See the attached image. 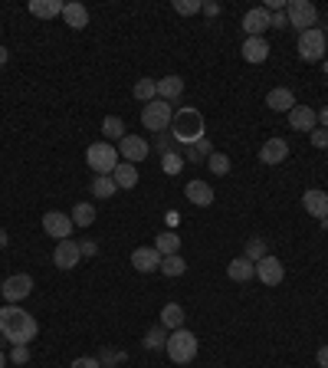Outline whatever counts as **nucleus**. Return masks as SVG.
Returning <instances> with one entry per match:
<instances>
[{
  "instance_id": "nucleus-1",
  "label": "nucleus",
  "mask_w": 328,
  "mask_h": 368,
  "mask_svg": "<svg viewBox=\"0 0 328 368\" xmlns=\"http://www.w3.org/2000/svg\"><path fill=\"white\" fill-rule=\"evenodd\" d=\"M39 332V322L26 309H20V306H0V335L7 339V342L13 345H30L33 339H37Z\"/></svg>"
},
{
  "instance_id": "nucleus-2",
  "label": "nucleus",
  "mask_w": 328,
  "mask_h": 368,
  "mask_svg": "<svg viewBox=\"0 0 328 368\" xmlns=\"http://www.w3.org/2000/svg\"><path fill=\"white\" fill-rule=\"evenodd\" d=\"M171 132H174V141H181V145H197L203 139V115L194 105L177 109L171 119Z\"/></svg>"
},
{
  "instance_id": "nucleus-3",
  "label": "nucleus",
  "mask_w": 328,
  "mask_h": 368,
  "mask_svg": "<svg viewBox=\"0 0 328 368\" xmlns=\"http://www.w3.org/2000/svg\"><path fill=\"white\" fill-rule=\"evenodd\" d=\"M164 349H167V358H171L174 365H190V362L197 358V335L190 329H174L167 335Z\"/></svg>"
},
{
  "instance_id": "nucleus-4",
  "label": "nucleus",
  "mask_w": 328,
  "mask_h": 368,
  "mask_svg": "<svg viewBox=\"0 0 328 368\" xmlns=\"http://www.w3.org/2000/svg\"><path fill=\"white\" fill-rule=\"evenodd\" d=\"M86 165L95 171V175H112L118 168V148L112 141H95L86 148Z\"/></svg>"
},
{
  "instance_id": "nucleus-5",
  "label": "nucleus",
  "mask_w": 328,
  "mask_h": 368,
  "mask_svg": "<svg viewBox=\"0 0 328 368\" xmlns=\"http://www.w3.org/2000/svg\"><path fill=\"white\" fill-rule=\"evenodd\" d=\"M325 50H328L325 30L312 26V30L299 33V56H302L305 63H322V60H325Z\"/></svg>"
},
{
  "instance_id": "nucleus-6",
  "label": "nucleus",
  "mask_w": 328,
  "mask_h": 368,
  "mask_svg": "<svg viewBox=\"0 0 328 368\" xmlns=\"http://www.w3.org/2000/svg\"><path fill=\"white\" fill-rule=\"evenodd\" d=\"M171 119H174V109L164 99H154L141 109V125L148 132H158V135H164V128H171Z\"/></svg>"
},
{
  "instance_id": "nucleus-7",
  "label": "nucleus",
  "mask_w": 328,
  "mask_h": 368,
  "mask_svg": "<svg viewBox=\"0 0 328 368\" xmlns=\"http://www.w3.org/2000/svg\"><path fill=\"white\" fill-rule=\"evenodd\" d=\"M286 17H289V26H295L299 33H305V30H312L318 24L316 3H309V0H286Z\"/></svg>"
},
{
  "instance_id": "nucleus-8",
  "label": "nucleus",
  "mask_w": 328,
  "mask_h": 368,
  "mask_svg": "<svg viewBox=\"0 0 328 368\" xmlns=\"http://www.w3.org/2000/svg\"><path fill=\"white\" fill-rule=\"evenodd\" d=\"M0 292H3V299L7 303H24L26 296L33 292V277L30 273H13V277L3 279V286H0Z\"/></svg>"
},
{
  "instance_id": "nucleus-9",
  "label": "nucleus",
  "mask_w": 328,
  "mask_h": 368,
  "mask_svg": "<svg viewBox=\"0 0 328 368\" xmlns=\"http://www.w3.org/2000/svg\"><path fill=\"white\" fill-rule=\"evenodd\" d=\"M73 217L63 214V211H46L43 214V230H46V237H56V243L60 240H69L73 237Z\"/></svg>"
},
{
  "instance_id": "nucleus-10",
  "label": "nucleus",
  "mask_w": 328,
  "mask_h": 368,
  "mask_svg": "<svg viewBox=\"0 0 328 368\" xmlns=\"http://www.w3.org/2000/svg\"><path fill=\"white\" fill-rule=\"evenodd\" d=\"M152 152V145L141 139V135H125V139L118 141V158H125L128 165H141L145 158Z\"/></svg>"
},
{
  "instance_id": "nucleus-11",
  "label": "nucleus",
  "mask_w": 328,
  "mask_h": 368,
  "mask_svg": "<svg viewBox=\"0 0 328 368\" xmlns=\"http://www.w3.org/2000/svg\"><path fill=\"white\" fill-rule=\"evenodd\" d=\"M256 279H259V283H266V286H279V283L286 279V267H282L273 254H266L263 260L256 263Z\"/></svg>"
},
{
  "instance_id": "nucleus-12",
  "label": "nucleus",
  "mask_w": 328,
  "mask_h": 368,
  "mask_svg": "<svg viewBox=\"0 0 328 368\" xmlns=\"http://www.w3.org/2000/svg\"><path fill=\"white\" fill-rule=\"evenodd\" d=\"M79 260H82V250H79L76 240H60V243H56V250H53V263H56L60 270L79 267Z\"/></svg>"
},
{
  "instance_id": "nucleus-13",
  "label": "nucleus",
  "mask_w": 328,
  "mask_h": 368,
  "mask_svg": "<svg viewBox=\"0 0 328 368\" xmlns=\"http://www.w3.org/2000/svg\"><path fill=\"white\" fill-rule=\"evenodd\" d=\"M289 125L292 132H316L318 128V112L312 105H295L289 112Z\"/></svg>"
},
{
  "instance_id": "nucleus-14",
  "label": "nucleus",
  "mask_w": 328,
  "mask_h": 368,
  "mask_svg": "<svg viewBox=\"0 0 328 368\" xmlns=\"http://www.w3.org/2000/svg\"><path fill=\"white\" fill-rule=\"evenodd\" d=\"M243 30H246V37H263L266 30H269V10L266 7L246 10L243 13Z\"/></svg>"
},
{
  "instance_id": "nucleus-15",
  "label": "nucleus",
  "mask_w": 328,
  "mask_h": 368,
  "mask_svg": "<svg viewBox=\"0 0 328 368\" xmlns=\"http://www.w3.org/2000/svg\"><path fill=\"white\" fill-rule=\"evenodd\" d=\"M161 260L164 256L154 250V247H138L135 254H131V267L138 270V273H154V270H161Z\"/></svg>"
},
{
  "instance_id": "nucleus-16",
  "label": "nucleus",
  "mask_w": 328,
  "mask_h": 368,
  "mask_svg": "<svg viewBox=\"0 0 328 368\" xmlns=\"http://www.w3.org/2000/svg\"><path fill=\"white\" fill-rule=\"evenodd\" d=\"M184 198L190 204H197V207H210L214 204V188L207 181H188L184 184Z\"/></svg>"
},
{
  "instance_id": "nucleus-17",
  "label": "nucleus",
  "mask_w": 328,
  "mask_h": 368,
  "mask_svg": "<svg viewBox=\"0 0 328 368\" xmlns=\"http://www.w3.org/2000/svg\"><path fill=\"white\" fill-rule=\"evenodd\" d=\"M286 158H289V145L282 139H269L263 148H259V161H263V165H282Z\"/></svg>"
},
{
  "instance_id": "nucleus-18",
  "label": "nucleus",
  "mask_w": 328,
  "mask_h": 368,
  "mask_svg": "<svg viewBox=\"0 0 328 368\" xmlns=\"http://www.w3.org/2000/svg\"><path fill=\"white\" fill-rule=\"evenodd\" d=\"M302 207L309 211L312 217H318V220H328V194L325 191H305L302 194Z\"/></svg>"
},
{
  "instance_id": "nucleus-19",
  "label": "nucleus",
  "mask_w": 328,
  "mask_h": 368,
  "mask_svg": "<svg viewBox=\"0 0 328 368\" xmlns=\"http://www.w3.org/2000/svg\"><path fill=\"white\" fill-rule=\"evenodd\" d=\"M243 60L246 63H266L269 60V43H266L263 37H246L243 40Z\"/></svg>"
},
{
  "instance_id": "nucleus-20",
  "label": "nucleus",
  "mask_w": 328,
  "mask_h": 368,
  "mask_svg": "<svg viewBox=\"0 0 328 368\" xmlns=\"http://www.w3.org/2000/svg\"><path fill=\"white\" fill-rule=\"evenodd\" d=\"M63 20H66V26H73V30H86V26H89L86 3H79V0H69V3L63 7Z\"/></svg>"
},
{
  "instance_id": "nucleus-21",
  "label": "nucleus",
  "mask_w": 328,
  "mask_h": 368,
  "mask_svg": "<svg viewBox=\"0 0 328 368\" xmlns=\"http://www.w3.org/2000/svg\"><path fill=\"white\" fill-rule=\"evenodd\" d=\"M227 277L233 279V283H250V279L256 277V263L246 260V256H237V260L227 263Z\"/></svg>"
},
{
  "instance_id": "nucleus-22",
  "label": "nucleus",
  "mask_w": 328,
  "mask_h": 368,
  "mask_svg": "<svg viewBox=\"0 0 328 368\" xmlns=\"http://www.w3.org/2000/svg\"><path fill=\"white\" fill-rule=\"evenodd\" d=\"M266 105H269L273 112H292L299 102H295V96H292L289 89H282V86H279V89H269V96H266Z\"/></svg>"
},
{
  "instance_id": "nucleus-23",
  "label": "nucleus",
  "mask_w": 328,
  "mask_h": 368,
  "mask_svg": "<svg viewBox=\"0 0 328 368\" xmlns=\"http://www.w3.org/2000/svg\"><path fill=\"white\" fill-rule=\"evenodd\" d=\"M112 181L122 191L138 188V165H128V161H118V168L112 171Z\"/></svg>"
},
{
  "instance_id": "nucleus-24",
  "label": "nucleus",
  "mask_w": 328,
  "mask_h": 368,
  "mask_svg": "<svg viewBox=\"0 0 328 368\" xmlns=\"http://www.w3.org/2000/svg\"><path fill=\"white\" fill-rule=\"evenodd\" d=\"M181 96H184V79H181V76H164V79H158V99L177 102Z\"/></svg>"
},
{
  "instance_id": "nucleus-25",
  "label": "nucleus",
  "mask_w": 328,
  "mask_h": 368,
  "mask_svg": "<svg viewBox=\"0 0 328 368\" xmlns=\"http://www.w3.org/2000/svg\"><path fill=\"white\" fill-rule=\"evenodd\" d=\"M63 7H66V3H60V0H30V3H26V10L33 13V17H39V20H53V17H60Z\"/></svg>"
},
{
  "instance_id": "nucleus-26",
  "label": "nucleus",
  "mask_w": 328,
  "mask_h": 368,
  "mask_svg": "<svg viewBox=\"0 0 328 368\" xmlns=\"http://www.w3.org/2000/svg\"><path fill=\"white\" fill-rule=\"evenodd\" d=\"M161 326L164 329H184V306L181 303H167L161 309Z\"/></svg>"
},
{
  "instance_id": "nucleus-27",
  "label": "nucleus",
  "mask_w": 328,
  "mask_h": 368,
  "mask_svg": "<svg viewBox=\"0 0 328 368\" xmlns=\"http://www.w3.org/2000/svg\"><path fill=\"white\" fill-rule=\"evenodd\" d=\"M161 273H164V277H171V279L184 277V273H188V260H184L181 254L164 256V260H161Z\"/></svg>"
},
{
  "instance_id": "nucleus-28",
  "label": "nucleus",
  "mask_w": 328,
  "mask_h": 368,
  "mask_svg": "<svg viewBox=\"0 0 328 368\" xmlns=\"http://www.w3.org/2000/svg\"><path fill=\"white\" fill-rule=\"evenodd\" d=\"M154 250L161 256H171V254H181V237L177 234H158V240H154Z\"/></svg>"
},
{
  "instance_id": "nucleus-29",
  "label": "nucleus",
  "mask_w": 328,
  "mask_h": 368,
  "mask_svg": "<svg viewBox=\"0 0 328 368\" xmlns=\"http://www.w3.org/2000/svg\"><path fill=\"white\" fill-rule=\"evenodd\" d=\"M89 188H92V194H95V198H102V201H105V198H112L115 191H118V184L112 181V175H95V181H92Z\"/></svg>"
},
{
  "instance_id": "nucleus-30",
  "label": "nucleus",
  "mask_w": 328,
  "mask_h": 368,
  "mask_svg": "<svg viewBox=\"0 0 328 368\" xmlns=\"http://www.w3.org/2000/svg\"><path fill=\"white\" fill-rule=\"evenodd\" d=\"M135 99L145 102V105L158 99V79H138L135 82Z\"/></svg>"
},
{
  "instance_id": "nucleus-31",
  "label": "nucleus",
  "mask_w": 328,
  "mask_h": 368,
  "mask_svg": "<svg viewBox=\"0 0 328 368\" xmlns=\"http://www.w3.org/2000/svg\"><path fill=\"white\" fill-rule=\"evenodd\" d=\"M102 135H105L109 141H115V139L122 141V139H125V122H122L118 115H109V119L102 122Z\"/></svg>"
},
{
  "instance_id": "nucleus-32",
  "label": "nucleus",
  "mask_w": 328,
  "mask_h": 368,
  "mask_svg": "<svg viewBox=\"0 0 328 368\" xmlns=\"http://www.w3.org/2000/svg\"><path fill=\"white\" fill-rule=\"evenodd\" d=\"M73 224H76V227H89V224H92V220H95V207H92V204H86V201H79L76 207H73Z\"/></svg>"
},
{
  "instance_id": "nucleus-33",
  "label": "nucleus",
  "mask_w": 328,
  "mask_h": 368,
  "mask_svg": "<svg viewBox=\"0 0 328 368\" xmlns=\"http://www.w3.org/2000/svg\"><path fill=\"white\" fill-rule=\"evenodd\" d=\"M161 168H164V175H181L184 171V155L181 152H164V158H161Z\"/></svg>"
},
{
  "instance_id": "nucleus-34",
  "label": "nucleus",
  "mask_w": 328,
  "mask_h": 368,
  "mask_svg": "<svg viewBox=\"0 0 328 368\" xmlns=\"http://www.w3.org/2000/svg\"><path fill=\"white\" fill-rule=\"evenodd\" d=\"M266 254H269V250H266V240H263V237H250L246 250H243V256H246V260H253V263H259Z\"/></svg>"
},
{
  "instance_id": "nucleus-35",
  "label": "nucleus",
  "mask_w": 328,
  "mask_h": 368,
  "mask_svg": "<svg viewBox=\"0 0 328 368\" xmlns=\"http://www.w3.org/2000/svg\"><path fill=\"white\" fill-rule=\"evenodd\" d=\"M207 168H210L214 175H230V158L224 152H214L207 158Z\"/></svg>"
},
{
  "instance_id": "nucleus-36",
  "label": "nucleus",
  "mask_w": 328,
  "mask_h": 368,
  "mask_svg": "<svg viewBox=\"0 0 328 368\" xmlns=\"http://www.w3.org/2000/svg\"><path fill=\"white\" fill-rule=\"evenodd\" d=\"M214 155V148H210V141L201 139L197 145H190V155L184 158V161H203V158H210Z\"/></svg>"
},
{
  "instance_id": "nucleus-37",
  "label": "nucleus",
  "mask_w": 328,
  "mask_h": 368,
  "mask_svg": "<svg viewBox=\"0 0 328 368\" xmlns=\"http://www.w3.org/2000/svg\"><path fill=\"white\" fill-rule=\"evenodd\" d=\"M203 0H174V10L181 13V17H194V13H201Z\"/></svg>"
},
{
  "instance_id": "nucleus-38",
  "label": "nucleus",
  "mask_w": 328,
  "mask_h": 368,
  "mask_svg": "<svg viewBox=\"0 0 328 368\" xmlns=\"http://www.w3.org/2000/svg\"><path fill=\"white\" fill-rule=\"evenodd\" d=\"M167 335H164V326H154L148 335H145V349H164Z\"/></svg>"
},
{
  "instance_id": "nucleus-39",
  "label": "nucleus",
  "mask_w": 328,
  "mask_h": 368,
  "mask_svg": "<svg viewBox=\"0 0 328 368\" xmlns=\"http://www.w3.org/2000/svg\"><path fill=\"white\" fill-rule=\"evenodd\" d=\"M7 358H10L13 365H26V362H30V345H13Z\"/></svg>"
},
{
  "instance_id": "nucleus-40",
  "label": "nucleus",
  "mask_w": 328,
  "mask_h": 368,
  "mask_svg": "<svg viewBox=\"0 0 328 368\" xmlns=\"http://www.w3.org/2000/svg\"><path fill=\"white\" fill-rule=\"evenodd\" d=\"M309 139H312V145H316V148H328V132H325V128L309 132Z\"/></svg>"
},
{
  "instance_id": "nucleus-41",
  "label": "nucleus",
  "mask_w": 328,
  "mask_h": 368,
  "mask_svg": "<svg viewBox=\"0 0 328 368\" xmlns=\"http://www.w3.org/2000/svg\"><path fill=\"white\" fill-rule=\"evenodd\" d=\"M269 26H276V30H286V26H289V17H286V10L269 13Z\"/></svg>"
},
{
  "instance_id": "nucleus-42",
  "label": "nucleus",
  "mask_w": 328,
  "mask_h": 368,
  "mask_svg": "<svg viewBox=\"0 0 328 368\" xmlns=\"http://www.w3.org/2000/svg\"><path fill=\"white\" fill-rule=\"evenodd\" d=\"M69 368H102V362L99 358H92V356H82V358H76Z\"/></svg>"
},
{
  "instance_id": "nucleus-43",
  "label": "nucleus",
  "mask_w": 328,
  "mask_h": 368,
  "mask_svg": "<svg viewBox=\"0 0 328 368\" xmlns=\"http://www.w3.org/2000/svg\"><path fill=\"white\" fill-rule=\"evenodd\" d=\"M201 13H207V17H220V3H217V0H203Z\"/></svg>"
},
{
  "instance_id": "nucleus-44",
  "label": "nucleus",
  "mask_w": 328,
  "mask_h": 368,
  "mask_svg": "<svg viewBox=\"0 0 328 368\" xmlns=\"http://www.w3.org/2000/svg\"><path fill=\"white\" fill-rule=\"evenodd\" d=\"M79 250H82V256H95V254H99V243L82 240V243H79Z\"/></svg>"
},
{
  "instance_id": "nucleus-45",
  "label": "nucleus",
  "mask_w": 328,
  "mask_h": 368,
  "mask_svg": "<svg viewBox=\"0 0 328 368\" xmlns=\"http://www.w3.org/2000/svg\"><path fill=\"white\" fill-rule=\"evenodd\" d=\"M316 362H318V365H322V368H328V345H322V349H318Z\"/></svg>"
},
{
  "instance_id": "nucleus-46",
  "label": "nucleus",
  "mask_w": 328,
  "mask_h": 368,
  "mask_svg": "<svg viewBox=\"0 0 328 368\" xmlns=\"http://www.w3.org/2000/svg\"><path fill=\"white\" fill-rule=\"evenodd\" d=\"M318 122H322V128H325V132H328V102H325V105H322V112H318Z\"/></svg>"
},
{
  "instance_id": "nucleus-47",
  "label": "nucleus",
  "mask_w": 328,
  "mask_h": 368,
  "mask_svg": "<svg viewBox=\"0 0 328 368\" xmlns=\"http://www.w3.org/2000/svg\"><path fill=\"white\" fill-rule=\"evenodd\" d=\"M7 60H10V53H7V46H0V66H7Z\"/></svg>"
},
{
  "instance_id": "nucleus-48",
  "label": "nucleus",
  "mask_w": 328,
  "mask_h": 368,
  "mask_svg": "<svg viewBox=\"0 0 328 368\" xmlns=\"http://www.w3.org/2000/svg\"><path fill=\"white\" fill-rule=\"evenodd\" d=\"M10 243V237H7V230H0V247H7Z\"/></svg>"
},
{
  "instance_id": "nucleus-49",
  "label": "nucleus",
  "mask_w": 328,
  "mask_h": 368,
  "mask_svg": "<svg viewBox=\"0 0 328 368\" xmlns=\"http://www.w3.org/2000/svg\"><path fill=\"white\" fill-rule=\"evenodd\" d=\"M0 368H7V352H0Z\"/></svg>"
},
{
  "instance_id": "nucleus-50",
  "label": "nucleus",
  "mask_w": 328,
  "mask_h": 368,
  "mask_svg": "<svg viewBox=\"0 0 328 368\" xmlns=\"http://www.w3.org/2000/svg\"><path fill=\"white\" fill-rule=\"evenodd\" d=\"M322 69H325V73H328V60H322Z\"/></svg>"
},
{
  "instance_id": "nucleus-51",
  "label": "nucleus",
  "mask_w": 328,
  "mask_h": 368,
  "mask_svg": "<svg viewBox=\"0 0 328 368\" xmlns=\"http://www.w3.org/2000/svg\"><path fill=\"white\" fill-rule=\"evenodd\" d=\"M105 368H115V365H105Z\"/></svg>"
}]
</instances>
